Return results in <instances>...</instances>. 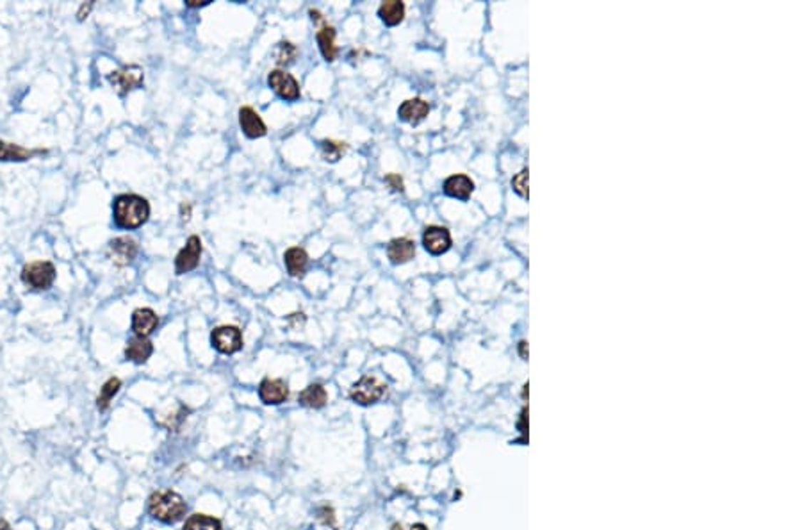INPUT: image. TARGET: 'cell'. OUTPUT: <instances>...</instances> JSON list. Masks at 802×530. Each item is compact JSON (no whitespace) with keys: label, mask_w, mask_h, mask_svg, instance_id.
<instances>
[{"label":"cell","mask_w":802,"mask_h":530,"mask_svg":"<svg viewBox=\"0 0 802 530\" xmlns=\"http://www.w3.org/2000/svg\"><path fill=\"white\" fill-rule=\"evenodd\" d=\"M114 222L123 229H138L146 223L150 216V205L139 195H120L113 204Z\"/></svg>","instance_id":"1"},{"label":"cell","mask_w":802,"mask_h":530,"mask_svg":"<svg viewBox=\"0 0 802 530\" xmlns=\"http://www.w3.org/2000/svg\"><path fill=\"white\" fill-rule=\"evenodd\" d=\"M185 501L178 493L160 489L148 498V512L163 523H177L185 514Z\"/></svg>","instance_id":"2"},{"label":"cell","mask_w":802,"mask_h":530,"mask_svg":"<svg viewBox=\"0 0 802 530\" xmlns=\"http://www.w3.org/2000/svg\"><path fill=\"white\" fill-rule=\"evenodd\" d=\"M56 266L50 261H34L29 263L21 270V280L25 286L36 291H45L56 280Z\"/></svg>","instance_id":"3"},{"label":"cell","mask_w":802,"mask_h":530,"mask_svg":"<svg viewBox=\"0 0 802 530\" xmlns=\"http://www.w3.org/2000/svg\"><path fill=\"white\" fill-rule=\"evenodd\" d=\"M385 389H387V386H385L378 377L364 375L359 382H355L351 386V389H349V398L360 405H371V404H376V402L384 397Z\"/></svg>","instance_id":"4"},{"label":"cell","mask_w":802,"mask_h":530,"mask_svg":"<svg viewBox=\"0 0 802 530\" xmlns=\"http://www.w3.org/2000/svg\"><path fill=\"white\" fill-rule=\"evenodd\" d=\"M107 81L116 88L121 97H125L128 91L138 90V88H141L145 84V72H143L141 66L127 65L121 66L120 70L110 72L107 76Z\"/></svg>","instance_id":"5"},{"label":"cell","mask_w":802,"mask_h":530,"mask_svg":"<svg viewBox=\"0 0 802 530\" xmlns=\"http://www.w3.org/2000/svg\"><path fill=\"white\" fill-rule=\"evenodd\" d=\"M210 343L221 354H235L242 348V334L237 327L234 325H221L216 327L210 334Z\"/></svg>","instance_id":"6"},{"label":"cell","mask_w":802,"mask_h":530,"mask_svg":"<svg viewBox=\"0 0 802 530\" xmlns=\"http://www.w3.org/2000/svg\"><path fill=\"white\" fill-rule=\"evenodd\" d=\"M267 84L271 90L278 95V97L285 98V101H298L299 98V84L296 83L294 77L291 73H287L285 70H273L267 77Z\"/></svg>","instance_id":"7"},{"label":"cell","mask_w":802,"mask_h":530,"mask_svg":"<svg viewBox=\"0 0 802 530\" xmlns=\"http://www.w3.org/2000/svg\"><path fill=\"white\" fill-rule=\"evenodd\" d=\"M200 258H202V240L198 236H191L185 243V247L175 258V272L177 275H184V273L191 272L198 266Z\"/></svg>","instance_id":"8"},{"label":"cell","mask_w":802,"mask_h":530,"mask_svg":"<svg viewBox=\"0 0 802 530\" xmlns=\"http://www.w3.org/2000/svg\"><path fill=\"white\" fill-rule=\"evenodd\" d=\"M453 240L451 234L446 227L441 225H428L423 233V247L426 248L430 254L441 255L444 252H448L451 248Z\"/></svg>","instance_id":"9"},{"label":"cell","mask_w":802,"mask_h":530,"mask_svg":"<svg viewBox=\"0 0 802 530\" xmlns=\"http://www.w3.org/2000/svg\"><path fill=\"white\" fill-rule=\"evenodd\" d=\"M138 254V243L128 236L114 238L109 243V258L116 266H127Z\"/></svg>","instance_id":"10"},{"label":"cell","mask_w":802,"mask_h":530,"mask_svg":"<svg viewBox=\"0 0 802 530\" xmlns=\"http://www.w3.org/2000/svg\"><path fill=\"white\" fill-rule=\"evenodd\" d=\"M259 397L266 405H278L289 398V387L282 379H264L259 386Z\"/></svg>","instance_id":"11"},{"label":"cell","mask_w":802,"mask_h":530,"mask_svg":"<svg viewBox=\"0 0 802 530\" xmlns=\"http://www.w3.org/2000/svg\"><path fill=\"white\" fill-rule=\"evenodd\" d=\"M159 325V316L150 307H139L132 312V330L135 336L148 337Z\"/></svg>","instance_id":"12"},{"label":"cell","mask_w":802,"mask_h":530,"mask_svg":"<svg viewBox=\"0 0 802 530\" xmlns=\"http://www.w3.org/2000/svg\"><path fill=\"white\" fill-rule=\"evenodd\" d=\"M239 123H241L242 133L248 138L255 140V138H262L267 133L266 123L262 122V118L259 116V113L250 106L239 109Z\"/></svg>","instance_id":"13"},{"label":"cell","mask_w":802,"mask_h":530,"mask_svg":"<svg viewBox=\"0 0 802 530\" xmlns=\"http://www.w3.org/2000/svg\"><path fill=\"white\" fill-rule=\"evenodd\" d=\"M416 255V243L410 238H394L387 245V258L392 265H405Z\"/></svg>","instance_id":"14"},{"label":"cell","mask_w":802,"mask_h":530,"mask_svg":"<svg viewBox=\"0 0 802 530\" xmlns=\"http://www.w3.org/2000/svg\"><path fill=\"white\" fill-rule=\"evenodd\" d=\"M428 113H430V106L423 98H410V101L403 102L398 109L399 118L406 123H412V126H417V123L423 122L428 116Z\"/></svg>","instance_id":"15"},{"label":"cell","mask_w":802,"mask_h":530,"mask_svg":"<svg viewBox=\"0 0 802 530\" xmlns=\"http://www.w3.org/2000/svg\"><path fill=\"white\" fill-rule=\"evenodd\" d=\"M473 191H474V183L467 175H462V173H456V175L448 177V179L444 180V193L453 198L467 200V198L473 195Z\"/></svg>","instance_id":"16"},{"label":"cell","mask_w":802,"mask_h":530,"mask_svg":"<svg viewBox=\"0 0 802 530\" xmlns=\"http://www.w3.org/2000/svg\"><path fill=\"white\" fill-rule=\"evenodd\" d=\"M46 154V151L43 148H25L20 145L7 143V141L0 140V161H29L34 156Z\"/></svg>","instance_id":"17"},{"label":"cell","mask_w":802,"mask_h":530,"mask_svg":"<svg viewBox=\"0 0 802 530\" xmlns=\"http://www.w3.org/2000/svg\"><path fill=\"white\" fill-rule=\"evenodd\" d=\"M153 354V345L152 341H148L146 337H132L128 340L127 348H125V357L127 361L135 362V365H143L150 359V355Z\"/></svg>","instance_id":"18"},{"label":"cell","mask_w":802,"mask_h":530,"mask_svg":"<svg viewBox=\"0 0 802 530\" xmlns=\"http://www.w3.org/2000/svg\"><path fill=\"white\" fill-rule=\"evenodd\" d=\"M284 263L287 266V272L292 277H303L305 275L307 265H309V255H307V252L303 248L292 247L285 250Z\"/></svg>","instance_id":"19"},{"label":"cell","mask_w":802,"mask_h":530,"mask_svg":"<svg viewBox=\"0 0 802 530\" xmlns=\"http://www.w3.org/2000/svg\"><path fill=\"white\" fill-rule=\"evenodd\" d=\"M378 16L381 19V22L389 27H394L398 24L403 22L405 19V4L399 0H387L378 8Z\"/></svg>","instance_id":"20"},{"label":"cell","mask_w":802,"mask_h":530,"mask_svg":"<svg viewBox=\"0 0 802 530\" xmlns=\"http://www.w3.org/2000/svg\"><path fill=\"white\" fill-rule=\"evenodd\" d=\"M316 40H317V45H319V51H321V54H323V58L327 59V61H335L339 51H337V47H335V29H334V27L323 24V27L317 31Z\"/></svg>","instance_id":"21"},{"label":"cell","mask_w":802,"mask_h":530,"mask_svg":"<svg viewBox=\"0 0 802 530\" xmlns=\"http://www.w3.org/2000/svg\"><path fill=\"white\" fill-rule=\"evenodd\" d=\"M327 389H324L321 384H310V386H307L305 389L299 393L298 397V402L303 405V407H309V409H321L324 404H327Z\"/></svg>","instance_id":"22"},{"label":"cell","mask_w":802,"mask_h":530,"mask_svg":"<svg viewBox=\"0 0 802 530\" xmlns=\"http://www.w3.org/2000/svg\"><path fill=\"white\" fill-rule=\"evenodd\" d=\"M182 530H223L220 519L207 514H192L189 516Z\"/></svg>","instance_id":"23"},{"label":"cell","mask_w":802,"mask_h":530,"mask_svg":"<svg viewBox=\"0 0 802 530\" xmlns=\"http://www.w3.org/2000/svg\"><path fill=\"white\" fill-rule=\"evenodd\" d=\"M120 387H121V380L116 379V377H113V379H109L106 384H103L102 391H100L98 398H96V407H98V411H106V409L109 407L110 400H113L114 394L120 391Z\"/></svg>","instance_id":"24"},{"label":"cell","mask_w":802,"mask_h":530,"mask_svg":"<svg viewBox=\"0 0 802 530\" xmlns=\"http://www.w3.org/2000/svg\"><path fill=\"white\" fill-rule=\"evenodd\" d=\"M346 148H348V145L342 143V141H334V140L321 141V154H323L324 161L337 163L339 159H341V156L346 152Z\"/></svg>","instance_id":"25"},{"label":"cell","mask_w":802,"mask_h":530,"mask_svg":"<svg viewBox=\"0 0 802 530\" xmlns=\"http://www.w3.org/2000/svg\"><path fill=\"white\" fill-rule=\"evenodd\" d=\"M296 47L292 44H289V41H280L277 47V63L280 66H285V65H291L292 61L296 59Z\"/></svg>","instance_id":"26"},{"label":"cell","mask_w":802,"mask_h":530,"mask_svg":"<svg viewBox=\"0 0 802 530\" xmlns=\"http://www.w3.org/2000/svg\"><path fill=\"white\" fill-rule=\"evenodd\" d=\"M528 168H523L515 177L512 179V188L519 197H528Z\"/></svg>","instance_id":"27"},{"label":"cell","mask_w":802,"mask_h":530,"mask_svg":"<svg viewBox=\"0 0 802 530\" xmlns=\"http://www.w3.org/2000/svg\"><path fill=\"white\" fill-rule=\"evenodd\" d=\"M317 519H319L323 525H328V526H334L335 525V512L334 509L328 507V505H323V507L317 509Z\"/></svg>","instance_id":"28"},{"label":"cell","mask_w":802,"mask_h":530,"mask_svg":"<svg viewBox=\"0 0 802 530\" xmlns=\"http://www.w3.org/2000/svg\"><path fill=\"white\" fill-rule=\"evenodd\" d=\"M385 183L392 188V191L405 190V188H403V179L398 175V173H389V175H385Z\"/></svg>","instance_id":"29"},{"label":"cell","mask_w":802,"mask_h":530,"mask_svg":"<svg viewBox=\"0 0 802 530\" xmlns=\"http://www.w3.org/2000/svg\"><path fill=\"white\" fill-rule=\"evenodd\" d=\"M287 322H291L292 325H303L305 323V315L303 312H296V315L287 316Z\"/></svg>","instance_id":"30"},{"label":"cell","mask_w":802,"mask_h":530,"mask_svg":"<svg viewBox=\"0 0 802 530\" xmlns=\"http://www.w3.org/2000/svg\"><path fill=\"white\" fill-rule=\"evenodd\" d=\"M91 8H93V2H88V4H82V6H81V9H78V13H77V19H78V20H84L86 16L89 15V11H91Z\"/></svg>","instance_id":"31"},{"label":"cell","mask_w":802,"mask_h":530,"mask_svg":"<svg viewBox=\"0 0 802 530\" xmlns=\"http://www.w3.org/2000/svg\"><path fill=\"white\" fill-rule=\"evenodd\" d=\"M180 215H182V218H184V220H189V216H191V205H189V204H187V205L182 204V205H180Z\"/></svg>","instance_id":"32"},{"label":"cell","mask_w":802,"mask_h":530,"mask_svg":"<svg viewBox=\"0 0 802 530\" xmlns=\"http://www.w3.org/2000/svg\"><path fill=\"white\" fill-rule=\"evenodd\" d=\"M185 4H187L189 8H203V6L209 4V0H207V2H198V0H189V2H185Z\"/></svg>","instance_id":"33"},{"label":"cell","mask_w":802,"mask_h":530,"mask_svg":"<svg viewBox=\"0 0 802 530\" xmlns=\"http://www.w3.org/2000/svg\"><path fill=\"white\" fill-rule=\"evenodd\" d=\"M519 350H520V355H523V357L526 359V357H528V354H526V341H520V343H519Z\"/></svg>","instance_id":"34"},{"label":"cell","mask_w":802,"mask_h":530,"mask_svg":"<svg viewBox=\"0 0 802 530\" xmlns=\"http://www.w3.org/2000/svg\"><path fill=\"white\" fill-rule=\"evenodd\" d=\"M410 530H428V526L423 525V523H416V525H412V529Z\"/></svg>","instance_id":"35"},{"label":"cell","mask_w":802,"mask_h":530,"mask_svg":"<svg viewBox=\"0 0 802 530\" xmlns=\"http://www.w3.org/2000/svg\"><path fill=\"white\" fill-rule=\"evenodd\" d=\"M0 530H11L9 523H7L6 519H0Z\"/></svg>","instance_id":"36"}]
</instances>
